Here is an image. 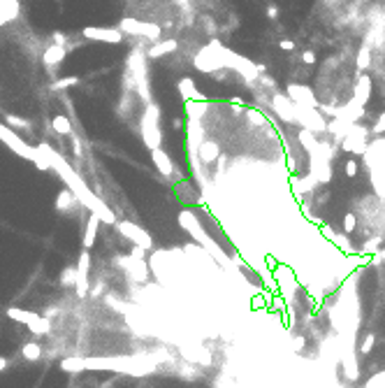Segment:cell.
Here are the masks:
<instances>
[{
    "label": "cell",
    "mask_w": 385,
    "mask_h": 388,
    "mask_svg": "<svg viewBox=\"0 0 385 388\" xmlns=\"http://www.w3.org/2000/svg\"><path fill=\"white\" fill-rule=\"evenodd\" d=\"M5 121H7V126H12V128H19V130H31V121H26V119H21V116L7 114V116H5Z\"/></svg>",
    "instance_id": "cell-10"
},
{
    "label": "cell",
    "mask_w": 385,
    "mask_h": 388,
    "mask_svg": "<svg viewBox=\"0 0 385 388\" xmlns=\"http://www.w3.org/2000/svg\"><path fill=\"white\" fill-rule=\"evenodd\" d=\"M95 230H98V214H93L91 221H88V228H86V235H84V246H91L93 240H95Z\"/></svg>",
    "instance_id": "cell-8"
},
{
    "label": "cell",
    "mask_w": 385,
    "mask_h": 388,
    "mask_svg": "<svg viewBox=\"0 0 385 388\" xmlns=\"http://www.w3.org/2000/svg\"><path fill=\"white\" fill-rule=\"evenodd\" d=\"M88 251H82L79 256V265H77V295L84 297L86 295V291H88V282H86V274H88Z\"/></svg>",
    "instance_id": "cell-3"
},
{
    "label": "cell",
    "mask_w": 385,
    "mask_h": 388,
    "mask_svg": "<svg viewBox=\"0 0 385 388\" xmlns=\"http://www.w3.org/2000/svg\"><path fill=\"white\" fill-rule=\"evenodd\" d=\"M19 12H21V5L16 0H0V26L14 21Z\"/></svg>",
    "instance_id": "cell-4"
},
{
    "label": "cell",
    "mask_w": 385,
    "mask_h": 388,
    "mask_svg": "<svg viewBox=\"0 0 385 388\" xmlns=\"http://www.w3.org/2000/svg\"><path fill=\"white\" fill-rule=\"evenodd\" d=\"M84 35L91 40H107V42H119L121 35L116 31H109V28H84Z\"/></svg>",
    "instance_id": "cell-5"
},
{
    "label": "cell",
    "mask_w": 385,
    "mask_h": 388,
    "mask_svg": "<svg viewBox=\"0 0 385 388\" xmlns=\"http://www.w3.org/2000/svg\"><path fill=\"white\" fill-rule=\"evenodd\" d=\"M72 202H75V193L72 191H63L58 195V200H56V207H58V212H65V209L72 207Z\"/></svg>",
    "instance_id": "cell-9"
},
{
    "label": "cell",
    "mask_w": 385,
    "mask_h": 388,
    "mask_svg": "<svg viewBox=\"0 0 385 388\" xmlns=\"http://www.w3.org/2000/svg\"><path fill=\"white\" fill-rule=\"evenodd\" d=\"M0 140L5 142L7 146H12L19 156H23V158H28V160H33L35 165H38L40 170H49V163L44 160V156L40 153V149H35V146H28L26 142H23L21 137L16 135L14 130H7L2 123H0Z\"/></svg>",
    "instance_id": "cell-1"
},
{
    "label": "cell",
    "mask_w": 385,
    "mask_h": 388,
    "mask_svg": "<svg viewBox=\"0 0 385 388\" xmlns=\"http://www.w3.org/2000/svg\"><path fill=\"white\" fill-rule=\"evenodd\" d=\"M23 358L26 360H31V363H35V360H40L42 358V349H40V344L35 342H28V344H23Z\"/></svg>",
    "instance_id": "cell-7"
},
{
    "label": "cell",
    "mask_w": 385,
    "mask_h": 388,
    "mask_svg": "<svg viewBox=\"0 0 385 388\" xmlns=\"http://www.w3.org/2000/svg\"><path fill=\"white\" fill-rule=\"evenodd\" d=\"M51 126H53V130H56V133H61V135H68L70 128H72L70 121H68V116H56V119L51 121Z\"/></svg>",
    "instance_id": "cell-11"
},
{
    "label": "cell",
    "mask_w": 385,
    "mask_h": 388,
    "mask_svg": "<svg viewBox=\"0 0 385 388\" xmlns=\"http://www.w3.org/2000/svg\"><path fill=\"white\" fill-rule=\"evenodd\" d=\"M53 42H56L58 47H65V35H63L61 31H56L53 33Z\"/></svg>",
    "instance_id": "cell-14"
},
{
    "label": "cell",
    "mask_w": 385,
    "mask_h": 388,
    "mask_svg": "<svg viewBox=\"0 0 385 388\" xmlns=\"http://www.w3.org/2000/svg\"><path fill=\"white\" fill-rule=\"evenodd\" d=\"M65 58V47H58V45H51L49 49L44 51V63L46 68H56L58 63Z\"/></svg>",
    "instance_id": "cell-6"
},
{
    "label": "cell",
    "mask_w": 385,
    "mask_h": 388,
    "mask_svg": "<svg viewBox=\"0 0 385 388\" xmlns=\"http://www.w3.org/2000/svg\"><path fill=\"white\" fill-rule=\"evenodd\" d=\"M5 367H7V358H0V372H2Z\"/></svg>",
    "instance_id": "cell-15"
},
{
    "label": "cell",
    "mask_w": 385,
    "mask_h": 388,
    "mask_svg": "<svg viewBox=\"0 0 385 388\" xmlns=\"http://www.w3.org/2000/svg\"><path fill=\"white\" fill-rule=\"evenodd\" d=\"M61 284L68 286V284H77V267H65L61 272Z\"/></svg>",
    "instance_id": "cell-12"
},
{
    "label": "cell",
    "mask_w": 385,
    "mask_h": 388,
    "mask_svg": "<svg viewBox=\"0 0 385 388\" xmlns=\"http://www.w3.org/2000/svg\"><path fill=\"white\" fill-rule=\"evenodd\" d=\"M75 84H79V77H63V79H58L53 84V89H68V86H75Z\"/></svg>",
    "instance_id": "cell-13"
},
{
    "label": "cell",
    "mask_w": 385,
    "mask_h": 388,
    "mask_svg": "<svg viewBox=\"0 0 385 388\" xmlns=\"http://www.w3.org/2000/svg\"><path fill=\"white\" fill-rule=\"evenodd\" d=\"M7 316H9V319H14V321H21V323H26V326L31 328L33 333H38V335H44V333H49V328H51L49 319H42L40 314L26 312V309H19V307H9V309H7Z\"/></svg>",
    "instance_id": "cell-2"
}]
</instances>
